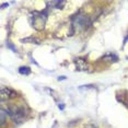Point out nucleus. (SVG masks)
Instances as JSON below:
<instances>
[{
	"mask_svg": "<svg viewBox=\"0 0 128 128\" xmlns=\"http://www.w3.org/2000/svg\"><path fill=\"white\" fill-rule=\"evenodd\" d=\"M19 72L21 74H31V69H30V67H20Z\"/></svg>",
	"mask_w": 128,
	"mask_h": 128,
	"instance_id": "obj_7",
	"label": "nucleus"
},
{
	"mask_svg": "<svg viewBox=\"0 0 128 128\" xmlns=\"http://www.w3.org/2000/svg\"><path fill=\"white\" fill-rule=\"evenodd\" d=\"M76 62V67H77V70H86L88 69V65H86V62H84L83 59H80V58H78V59L74 60Z\"/></svg>",
	"mask_w": 128,
	"mask_h": 128,
	"instance_id": "obj_5",
	"label": "nucleus"
},
{
	"mask_svg": "<svg viewBox=\"0 0 128 128\" xmlns=\"http://www.w3.org/2000/svg\"><path fill=\"white\" fill-rule=\"evenodd\" d=\"M33 16H32V18H33V22H32L33 28H36V30H38V31L43 30L45 26L46 16L43 14V12H34Z\"/></svg>",
	"mask_w": 128,
	"mask_h": 128,
	"instance_id": "obj_2",
	"label": "nucleus"
},
{
	"mask_svg": "<svg viewBox=\"0 0 128 128\" xmlns=\"http://www.w3.org/2000/svg\"><path fill=\"white\" fill-rule=\"evenodd\" d=\"M7 46H8V47H9V48H11V49H12L13 52H16V48L14 47V46H13L12 44H11V43H8V44H7Z\"/></svg>",
	"mask_w": 128,
	"mask_h": 128,
	"instance_id": "obj_9",
	"label": "nucleus"
},
{
	"mask_svg": "<svg viewBox=\"0 0 128 128\" xmlns=\"http://www.w3.org/2000/svg\"><path fill=\"white\" fill-rule=\"evenodd\" d=\"M6 114H7V113L4 112V108H1V125H4V122H6Z\"/></svg>",
	"mask_w": 128,
	"mask_h": 128,
	"instance_id": "obj_8",
	"label": "nucleus"
},
{
	"mask_svg": "<svg viewBox=\"0 0 128 128\" xmlns=\"http://www.w3.org/2000/svg\"><path fill=\"white\" fill-rule=\"evenodd\" d=\"M7 115H10V117L14 120V123H22L24 120L25 113L21 107L18 106H11L9 108H7Z\"/></svg>",
	"mask_w": 128,
	"mask_h": 128,
	"instance_id": "obj_1",
	"label": "nucleus"
},
{
	"mask_svg": "<svg viewBox=\"0 0 128 128\" xmlns=\"http://www.w3.org/2000/svg\"><path fill=\"white\" fill-rule=\"evenodd\" d=\"M66 79V77H64V76H62V77H59V78H58V80H65Z\"/></svg>",
	"mask_w": 128,
	"mask_h": 128,
	"instance_id": "obj_11",
	"label": "nucleus"
},
{
	"mask_svg": "<svg viewBox=\"0 0 128 128\" xmlns=\"http://www.w3.org/2000/svg\"><path fill=\"white\" fill-rule=\"evenodd\" d=\"M47 4L53 8H56V9H62V7L66 4V1H60V0H58V1H48Z\"/></svg>",
	"mask_w": 128,
	"mask_h": 128,
	"instance_id": "obj_6",
	"label": "nucleus"
},
{
	"mask_svg": "<svg viewBox=\"0 0 128 128\" xmlns=\"http://www.w3.org/2000/svg\"><path fill=\"white\" fill-rule=\"evenodd\" d=\"M58 107H59L60 110H64V108H65V105H64V104H59V105H58Z\"/></svg>",
	"mask_w": 128,
	"mask_h": 128,
	"instance_id": "obj_10",
	"label": "nucleus"
},
{
	"mask_svg": "<svg viewBox=\"0 0 128 128\" xmlns=\"http://www.w3.org/2000/svg\"><path fill=\"white\" fill-rule=\"evenodd\" d=\"M89 23V18L86 16H77L72 19V25L80 31L86 30L88 28Z\"/></svg>",
	"mask_w": 128,
	"mask_h": 128,
	"instance_id": "obj_3",
	"label": "nucleus"
},
{
	"mask_svg": "<svg viewBox=\"0 0 128 128\" xmlns=\"http://www.w3.org/2000/svg\"><path fill=\"white\" fill-rule=\"evenodd\" d=\"M18 95V93L9 88H1V100H9V98H13Z\"/></svg>",
	"mask_w": 128,
	"mask_h": 128,
	"instance_id": "obj_4",
	"label": "nucleus"
}]
</instances>
